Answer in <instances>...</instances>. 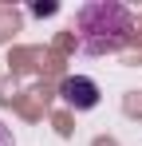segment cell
Instances as JSON below:
<instances>
[{
  "label": "cell",
  "instance_id": "6da1fadb",
  "mask_svg": "<svg viewBox=\"0 0 142 146\" xmlns=\"http://www.w3.org/2000/svg\"><path fill=\"white\" fill-rule=\"evenodd\" d=\"M75 36L87 55H115L134 36V12L118 0H91L75 12Z\"/></svg>",
  "mask_w": 142,
  "mask_h": 146
},
{
  "label": "cell",
  "instance_id": "277c9868",
  "mask_svg": "<svg viewBox=\"0 0 142 146\" xmlns=\"http://www.w3.org/2000/svg\"><path fill=\"white\" fill-rule=\"evenodd\" d=\"M0 146H12V134H8V126L0 122Z\"/></svg>",
  "mask_w": 142,
  "mask_h": 146
},
{
  "label": "cell",
  "instance_id": "3957f363",
  "mask_svg": "<svg viewBox=\"0 0 142 146\" xmlns=\"http://www.w3.org/2000/svg\"><path fill=\"white\" fill-rule=\"evenodd\" d=\"M32 12H36V16H51V12H55V4H32Z\"/></svg>",
  "mask_w": 142,
  "mask_h": 146
},
{
  "label": "cell",
  "instance_id": "7a4b0ae2",
  "mask_svg": "<svg viewBox=\"0 0 142 146\" xmlns=\"http://www.w3.org/2000/svg\"><path fill=\"white\" fill-rule=\"evenodd\" d=\"M59 95L75 111H91V107H99V83L95 79H83V75H71V79H63Z\"/></svg>",
  "mask_w": 142,
  "mask_h": 146
}]
</instances>
